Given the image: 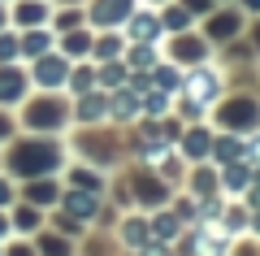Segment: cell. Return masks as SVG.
I'll return each mask as SVG.
<instances>
[{"label":"cell","instance_id":"obj_1","mask_svg":"<svg viewBox=\"0 0 260 256\" xmlns=\"http://www.w3.org/2000/svg\"><path fill=\"white\" fill-rule=\"evenodd\" d=\"M61 165V148L56 144H44V139H30V144H18L13 148V169L18 174H48Z\"/></svg>","mask_w":260,"mask_h":256},{"label":"cell","instance_id":"obj_2","mask_svg":"<svg viewBox=\"0 0 260 256\" xmlns=\"http://www.w3.org/2000/svg\"><path fill=\"white\" fill-rule=\"evenodd\" d=\"M221 122H225V126H234V130H251L260 122V109H256V100H230L221 109Z\"/></svg>","mask_w":260,"mask_h":256},{"label":"cell","instance_id":"obj_3","mask_svg":"<svg viewBox=\"0 0 260 256\" xmlns=\"http://www.w3.org/2000/svg\"><path fill=\"white\" fill-rule=\"evenodd\" d=\"M26 122H30L35 130H52V126H61V122H65V109H61L56 100H35V104L26 109Z\"/></svg>","mask_w":260,"mask_h":256},{"label":"cell","instance_id":"obj_4","mask_svg":"<svg viewBox=\"0 0 260 256\" xmlns=\"http://www.w3.org/2000/svg\"><path fill=\"white\" fill-rule=\"evenodd\" d=\"M121 18H130V0H95L91 5V22H100V26H117Z\"/></svg>","mask_w":260,"mask_h":256},{"label":"cell","instance_id":"obj_5","mask_svg":"<svg viewBox=\"0 0 260 256\" xmlns=\"http://www.w3.org/2000/svg\"><path fill=\"white\" fill-rule=\"evenodd\" d=\"M174 56H178V61H186V65H200V61H204V56H208V44H204V39H195V35H178L174 39Z\"/></svg>","mask_w":260,"mask_h":256},{"label":"cell","instance_id":"obj_6","mask_svg":"<svg viewBox=\"0 0 260 256\" xmlns=\"http://www.w3.org/2000/svg\"><path fill=\"white\" fill-rule=\"evenodd\" d=\"M26 92V74L18 70H0V100H18Z\"/></svg>","mask_w":260,"mask_h":256},{"label":"cell","instance_id":"obj_7","mask_svg":"<svg viewBox=\"0 0 260 256\" xmlns=\"http://www.w3.org/2000/svg\"><path fill=\"white\" fill-rule=\"evenodd\" d=\"M156 31H160V18H152V13H135V18H130V35L139 39V44H148Z\"/></svg>","mask_w":260,"mask_h":256},{"label":"cell","instance_id":"obj_8","mask_svg":"<svg viewBox=\"0 0 260 256\" xmlns=\"http://www.w3.org/2000/svg\"><path fill=\"white\" fill-rule=\"evenodd\" d=\"M65 204H70V213H78V217H95V209H100V204H95V191L91 195L87 191H70Z\"/></svg>","mask_w":260,"mask_h":256},{"label":"cell","instance_id":"obj_9","mask_svg":"<svg viewBox=\"0 0 260 256\" xmlns=\"http://www.w3.org/2000/svg\"><path fill=\"white\" fill-rule=\"evenodd\" d=\"M213 96H217V78H213V74H200V78H191V100H195V109H200L204 100H213Z\"/></svg>","mask_w":260,"mask_h":256},{"label":"cell","instance_id":"obj_10","mask_svg":"<svg viewBox=\"0 0 260 256\" xmlns=\"http://www.w3.org/2000/svg\"><path fill=\"white\" fill-rule=\"evenodd\" d=\"M234 31H239V13H217V18L208 22V35L213 39H230Z\"/></svg>","mask_w":260,"mask_h":256},{"label":"cell","instance_id":"obj_11","mask_svg":"<svg viewBox=\"0 0 260 256\" xmlns=\"http://www.w3.org/2000/svg\"><path fill=\"white\" fill-rule=\"evenodd\" d=\"M35 78L44 82V87H52V82H61V78H65V61H39Z\"/></svg>","mask_w":260,"mask_h":256},{"label":"cell","instance_id":"obj_12","mask_svg":"<svg viewBox=\"0 0 260 256\" xmlns=\"http://www.w3.org/2000/svg\"><path fill=\"white\" fill-rule=\"evenodd\" d=\"M18 22L22 26H39V22H44V5H35V0L18 5Z\"/></svg>","mask_w":260,"mask_h":256},{"label":"cell","instance_id":"obj_13","mask_svg":"<svg viewBox=\"0 0 260 256\" xmlns=\"http://www.w3.org/2000/svg\"><path fill=\"white\" fill-rule=\"evenodd\" d=\"M139 200L160 204V200H165V187H160V183H152V178H139Z\"/></svg>","mask_w":260,"mask_h":256},{"label":"cell","instance_id":"obj_14","mask_svg":"<svg viewBox=\"0 0 260 256\" xmlns=\"http://www.w3.org/2000/svg\"><path fill=\"white\" fill-rule=\"evenodd\" d=\"M182 148H186V152H191V156H204V152H208V135H204V130H191Z\"/></svg>","mask_w":260,"mask_h":256},{"label":"cell","instance_id":"obj_15","mask_svg":"<svg viewBox=\"0 0 260 256\" xmlns=\"http://www.w3.org/2000/svg\"><path fill=\"white\" fill-rule=\"evenodd\" d=\"M30 200H35V204L56 200V187H52V183H35V187H30Z\"/></svg>","mask_w":260,"mask_h":256},{"label":"cell","instance_id":"obj_16","mask_svg":"<svg viewBox=\"0 0 260 256\" xmlns=\"http://www.w3.org/2000/svg\"><path fill=\"white\" fill-rule=\"evenodd\" d=\"M217 156H221V161H239V156H243V148L234 144V139H221V144H217Z\"/></svg>","mask_w":260,"mask_h":256},{"label":"cell","instance_id":"obj_17","mask_svg":"<svg viewBox=\"0 0 260 256\" xmlns=\"http://www.w3.org/2000/svg\"><path fill=\"white\" fill-rule=\"evenodd\" d=\"M100 113H104V100H83V104H78V118H83V122L100 118Z\"/></svg>","mask_w":260,"mask_h":256},{"label":"cell","instance_id":"obj_18","mask_svg":"<svg viewBox=\"0 0 260 256\" xmlns=\"http://www.w3.org/2000/svg\"><path fill=\"white\" fill-rule=\"evenodd\" d=\"M165 26L169 31H186V9H169L165 13Z\"/></svg>","mask_w":260,"mask_h":256},{"label":"cell","instance_id":"obj_19","mask_svg":"<svg viewBox=\"0 0 260 256\" xmlns=\"http://www.w3.org/2000/svg\"><path fill=\"white\" fill-rule=\"evenodd\" d=\"M22 48H26L30 56H44V48H48V35H26V44H22Z\"/></svg>","mask_w":260,"mask_h":256},{"label":"cell","instance_id":"obj_20","mask_svg":"<svg viewBox=\"0 0 260 256\" xmlns=\"http://www.w3.org/2000/svg\"><path fill=\"white\" fill-rule=\"evenodd\" d=\"M78 18H83L78 9H65L61 18H56V26H61V31H74V26H78Z\"/></svg>","mask_w":260,"mask_h":256},{"label":"cell","instance_id":"obj_21","mask_svg":"<svg viewBox=\"0 0 260 256\" xmlns=\"http://www.w3.org/2000/svg\"><path fill=\"white\" fill-rule=\"evenodd\" d=\"M87 44H91L87 35H70V44H65V48H70V56H83V52H87Z\"/></svg>","mask_w":260,"mask_h":256},{"label":"cell","instance_id":"obj_22","mask_svg":"<svg viewBox=\"0 0 260 256\" xmlns=\"http://www.w3.org/2000/svg\"><path fill=\"white\" fill-rule=\"evenodd\" d=\"M152 230L169 239V235H174V230H178V221H174V217H156V221H152Z\"/></svg>","mask_w":260,"mask_h":256},{"label":"cell","instance_id":"obj_23","mask_svg":"<svg viewBox=\"0 0 260 256\" xmlns=\"http://www.w3.org/2000/svg\"><path fill=\"white\" fill-rule=\"evenodd\" d=\"M44 256H70V247L56 243V239H44Z\"/></svg>","mask_w":260,"mask_h":256},{"label":"cell","instance_id":"obj_24","mask_svg":"<svg viewBox=\"0 0 260 256\" xmlns=\"http://www.w3.org/2000/svg\"><path fill=\"white\" fill-rule=\"evenodd\" d=\"M18 48H22V44H13V39H0V61H13Z\"/></svg>","mask_w":260,"mask_h":256},{"label":"cell","instance_id":"obj_25","mask_svg":"<svg viewBox=\"0 0 260 256\" xmlns=\"http://www.w3.org/2000/svg\"><path fill=\"white\" fill-rule=\"evenodd\" d=\"M91 82H95V74L78 70V74H74V92H87V87H91Z\"/></svg>","mask_w":260,"mask_h":256},{"label":"cell","instance_id":"obj_26","mask_svg":"<svg viewBox=\"0 0 260 256\" xmlns=\"http://www.w3.org/2000/svg\"><path fill=\"white\" fill-rule=\"evenodd\" d=\"M18 226L22 230H35V209H18Z\"/></svg>","mask_w":260,"mask_h":256},{"label":"cell","instance_id":"obj_27","mask_svg":"<svg viewBox=\"0 0 260 256\" xmlns=\"http://www.w3.org/2000/svg\"><path fill=\"white\" fill-rule=\"evenodd\" d=\"M195 187H200V195H208V191H213V174L200 169V174H195Z\"/></svg>","mask_w":260,"mask_h":256},{"label":"cell","instance_id":"obj_28","mask_svg":"<svg viewBox=\"0 0 260 256\" xmlns=\"http://www.w3.org/2000/svg\"><path fill=\"white\" fill-rule=\"evenodd\" d=\"M126 239H130V243H143V221H130V226H126Z\"/></svg>","mask_w":260,"mask_h":256},{"label":"cell","instance_id":"obj_29","mask_svg":"<svg viewBox=\"0 0 260 256\" xmlns=\"http://www.w3.org/2000/svg\"><path fill=\"white\" fill-rule=\"evenodd\" d=\"M135 65H152V48H148V44L135 48Z\"/></svg>","mask_w":260,"mask_h":256},{"label":"cell","instance_id":"obj_30","mask_svg":"<svg viewBox=\"0 0 260 256\" xmlns=\"http://www.w3.org/2000/svg\"><path fill=\"white\" fill-rule=\"evenodd\" d=\"M100 56H117V39H104V44H100Z\"/></svg>","mask_w":260,"mask_h":256},{"label":"cell","instance_id":"obj_31","mask_svg":"<svg viewBox=\"0 0 260 256\" xmlns=\"http://www.w3.org/2000/svg\"><path fill=\"white\" fill-rule=\"evenodd\" d=\"M186 9H191V13L195 9H208V0H186Z\"/></svg>","mask_w":260,"mask_h":256},{"label":"cell","instance_id":"obj_32","mask_svg":"<svg viewBox=\"0 0 260 256\" xmlns=\"http://www.w3.org/2000/svg\"><path fill=\"white\" fill-rule=\"evenodd\" d=\"M9 256H35V252H30V247H13Z\"/></svg>","mask_w":260,"mask_h":256},{"label":"cell","instance_id":"obj_33","mask_svg":"<svg viewBox=\"0 0 260 256\" xmlns=\"http://www.w3.org/2000/svg\"><path fill=\"white\" fill-rule=\"evenodd\" d=\"M5 200H9V183H0V204H5Z\"/></svg>","mask_w":260,"mask_h":256},{"label":"cell","instance_id":"obj_34","mask_svg":"<svg viewBox=\"0 0 260 256\" xmlns=\"http://www.w3.org/2000/svg\"><path fill=\"white\" fill-rule=\"evenodd\" d=\"M0 135H9V118H0Z\"/></svg>","mask_w":260,"mask_h":256},{"label":"cell","instance_id":"obj_35","mask_svg":"<svg viewBox=\"0 0 260 256\" xmlns=\"http://www.w3.org/2000/svg\"><path fill=\"white\" fill-rule=\"evenodd\" d=\"M148 256H169V252H165V247H160V252H156V247H152V252H148Z\"/></svg>","mask_w":260,"mask_h":256},{"label":"cell","instance_id":"obj_36","mask_svg":"<svg viewBox=\"0 0 260 256\" xmlns=\"http://www.w3.org/2000/svg\"><path fill=\"white\" fill-rule=\"evenodd\" d=\"M5 230H9V221H5V217H0V235H5Z\"/></svg>","mask_w":260,"mask_h":256},{"label":"cell","instance_id":"obj_37","mask_svg":"<svg viewBox=\"0 0 260 256\" xmlns=\"http://www.w3.org/2000/svg\"><path fill=\"white\" fill-rule=\"evenodd\" d=\"M247 5H251V9H260V0H247Z\"/></svg>","mask_w":260,"mask_h":256},{"label":"cell","instance_id":"obj_38","mask_svg":"<svg viewBox=\"0 0 260 256\" xmlns=\"http://www.w3.org/2000/svg\"><path fill=\"white\" fill-rule=\"evenodd\" d=\"M0 26H5V9H0Z\"/></svg>","mask_w":260,"mask_h":256},{"label":"cell","instance_id":"obj_39","mask_svg":"<svg viewBox=\"0 0 260 256\" xmlns=\"http://www.w3.org/2000/svg\"><path fill=\"white\" fill-rule=\"evenodd\" d=\"M251 200H256V204H260V191H256V195H251Z\"/></svg>","mask_w":260,"mask_h":256},{"label":"cell","instance_id":"obj_40","mask_svg":"<svg viewBox=\"0 0 260 256\" xmlns=\"http://www.w3.org/2000/svg\"><path fill=\"white\" fill-rule=\"evenodd\" d=\"M256 44H260V26H256Z\"/></svg>","mask_w":260,"mask_h":256},{"label":"cell","instance_id":"obj_41","mask_svg":"<svg viewBox=\"0 0 260 256\" xmlns=\"http://www.w3.org/2000/svg\"><path fill=\"white\" fill-rule=\"evenodd\" d=\"M256 230H260V221H256Z\"/></svg>","mask_w":260,"mask_h":256}]
</instances>
